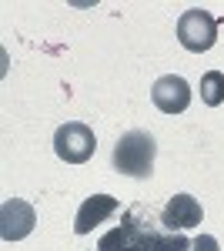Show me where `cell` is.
I'll return each mask as SVG.
<instances>
[{
	"label": "cell",
	"mask_w": 224,
	"mask_h": 251,
	"mask_svg": "<svg viewBox=\"0 0 224 251\" xmlns=\"http://www.w3.org/2000/svg\"><path fill=\"white\" fill-rule=\"evenodd\" d=\"M37 225V211L24 198H7L0 204V238L3 241H24Z\"/></svg>",
	"instance_id": "5b68a950"
},
{
	"label": "cell",
	"mask_w": 224,
	"mask_h": 251,
	"mask_svg": "<svg viewBox=\"0 0 224 251\" xmlns=\"http://www.w3.org/2000/svg\"><path fill=\"white\" fill-rule=\"evenodd\" d=\"M121 211V198L114 194H91L80 208H77V218H74V231L77 234H91L97 225H104L111 214Z\"/></svg>",
	"instance_id": "ba28073f"
},
{
	"label": "cell",
	"mask_w": 224,
	"mask_h": 251,
	"mask_svg": "<svg viewBox=\"0 0 224 251\" xmlns=\"http://www.w3.org/2000/svg\"><path fill=\"white\" fill-rule=\"evenodd\" d=\"M201 221H204V208L191 194H174L168 204L161 208V225L168 231H187V228H194Z\"/></svg>",
	"instance_id": "52a82bcc"
},
{
	"label": "cell",
	"mask_w": 224,
	"mask_h": 251,
	"mask_svg": "<svg viewBox=\"0 0 224 251\" xmlns=\"http://www.w3.org/2000/svg\"><path fill=\"white\" fill-rule=\"evenodd\" d=\"M54 151H57V157L67 161V164H84V161H91L94 151H97V137H94V131L84 121H67V124L57 127Z\"/></svg>",
	"instance_id": "3957f363"
},
{
	"label": "cell",
	"mask_w": 224,
	"mask_h": 251,
	"mask_svg": "<svg viewBox=\"0 0 224 251\" xmlns=\"http://www.w3.org/2000/svg\"><path fill=\"white\" fill-rule=\"evenodd\" d=\"M150 100L161 114H184L191 107V84L177 74H164L154 80L150 87Z\"/></svg>",
	"instance_id": "8992f818"
},
{
	"label": "cell",
	"mask_w": 224,
	"mask_h": 251,
	"mask_svg": "<svg viewBox=\"0 0 224 251\" xmlns=\"http://www.w3.org/2000/svg\"><path fill=\"white\" fill-rule=\"evenodd\" d=\"M201 100L207 107H221L224 104V74L221 71H207L201 77Z\"/></svg>",
	"instance_id": "9c48e42d"
},
{
	"label": "cell",
	"mask_w": 224,
	"mask_h": 251,
	"mask_svg": "<svg viewBox=\"0 0 224 251\" xmlns=\"http://www.w3.org/2000/svg\"><path fill=\"white\" fill-rule=\"evenodd\" d=\"M154 154H157V141L148 131H127V134L117 137L114 144V171L134 177V181H144L154 174Z\"/></svg>",
	"instance_id": "6da1fadb"
},
{
	"label": "cell",
	"mask_w": 224,
	"mask_h": 251,
	"mask_svg": "<svg viewBox=\"0 0 224 251\" xmlns=\"http://www.w3.org/2000/svg\"><path fill=\"white\" fill-rule=\"evenodd\" d=\"M177 40H181V47L191 50V54L211 50L214 40H218V17L201 10V7H187L184 14L177 17Z\"/></svg>",
	"instance_id": "7a4b0ae2"
},
{
	"label": "cell",
	"mask_w": 224,
	"mask_h": 251,
	"mask_svg": "<svg viewBox=\"0 0 224 251\" xmlns=\"http://www.w3.org/2000/svg\"><path fill=\"white\" fill-rule=\"evenodd\" d=\"M150 221V208H127L121 214V225L111 228L107 234H100L97 241V251H131L141 234H144V225Z\"/></svg>",
	"instance_id": "277c9868"
},
{
	"label": "cell",
	"mask_w": 224,
	"mask_h": 251,
	"mask_svg": "<svg viewBox=\"0 0 224 251\" xmlns=\"http://www.w3.org/2000/svg\"><path fill=\"white\" fill-rule=\"evenodd\" d=\"M191 251H221V245H218L214 234H198V238L191 241Z\"/></svg>",
	"instance_id": "30bf717a"
}]
</instances>
